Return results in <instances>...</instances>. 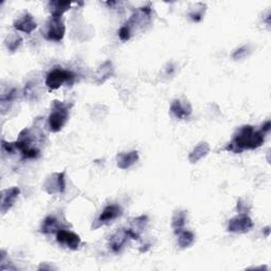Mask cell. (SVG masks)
I'll use <instances>...</instances> for the list:
<instances>
[{
	"mask_svg": "<svg viewBox=\"0 0 271 271\" xmlns=\"http://www.w3.org/2000/svg\"><path fill=\"white\" fill-rule=\"evenodd\" d=\"M265 135L262 130H255L251 125H245L235 133L225 151L240 154L247 150H257L264 143Z\"/></svg>",
	"mask_w": 271,
	"mask_h": 271,
	"instance_id": "obj_1",
	"label": "cell"
},
{
	"mask_svg": "<svg viewBox=\"0 0 271 271\" xmlns=\"http://www.w3.org/2000/svg\"><path fill=\"white\" fill-rule=\"evenodd\" d=\"M69 109L70 106L67 104L54 101L53 111L50 113L48 118V128L51 133H58L59 130L63 129L69 118Z\"/></svg>",
	"mask_w": 271,
	"mask_h": 271,
	"instance_id": "obj_2",
	"label": "cell"
},
{
	"mask_svg": "<svg viewBox=\"0 0 271 271\" xmlns=\"http://www.w3.org/2000/svg\"><path fill=\"white\" fill-rule=\"evenodd\" d=\"M74 77L75 75L69 70L56 68L47 74L45 84L50 90H55L62 87L65 83L72 84Z\"/></svg>",
	"mask_w": 271,
	"mask_h": 271,
	"instance_id": "obj_3",
	"label": "cell"
},
{
	"mask_svg": "<svg viewBox=\"0 0 271 271\" xmlns=\"http://www.w3.org/2000/svg\"><path fill=\"white\" fill-rule=\"evenodd\" d=\"M66 32L65 23L62 19V17H50L46 22L45 31H43V36L47 40L50 41H60Z\"/></svg>",
	"mask_w": 271,
	"mask_h": 271,
	"instance_id": "obj_4",
	"label": "cell"
},
{
	"mask_svg": "<svg viewBox=\"0 0 271 271\" xmlns=\"http://www.w3.org/2000/svg\"><path fill=\"white\" fill-rule=\"evenodd\" d=\"M123 214V210L120 206L117 205H109L103 210V212L100 214V216L95 220V222L92 224V229H98L102 226L108 225L111 222L117 220Z\"/></svg>",
	"mask_w": 271,
	"mask_h": 271,
	"instance_id": "obj_5",
	"label": "cell"
},
{
	"mask_svg": "<svg viewBox=\"0 0 271 271\" xmlns=\"http://www.w3.org/2000/svg\"><path fill=\"white\" fill-rule=\"evenodd\" d=\"M45 191L48 194H62L66 189V179H65V172L52 174L51 176L46 180Z\"/></svg>",
	"mask_w": 271,
	"mask_h": 271,
	"instance_id": "obj_6",
	"label": "cell"
},
{
	"mask_svg": "<svg viewBox=\"0 0 271 271\" xmlns=\"http://www.w3.org/2000/svg\"><path fill=\"white\" fill-rule=\"evenodd\" d=\"M253 226L255 224L248 215L240 214L231 218L227 230L232 233H247L253 228Z\"/></svg>",
	"mask_w": 271,
	"mask_h": 271,
	"instance_id": "obj_7",
	"label": "cell"
},
{
	"mask_svg": "<svg viewBox=\"0 0 271 271\" xmlns=\"http://www.w3.org/2000/svg\"><path fill=\"white\" fill-rule=\"evenodd\" d=\"M56 242L60 246L70 250H76L81 245V238L74 232L62 229L56 233Z\"/></svg>",
	"mask_w": 271,
	"mask_h": 271,
	"instance_id": "obj_8",
	"label": "cell"
},
{
	"mask_svg": "<svg viewBox=\"0 0 271 271\" xmlns=\"http://www.w3.org/2000/svg\"><path fill=\"white\" fill-rule=\"evenodd\" d=\"M13 27L17 31L23 32L25 34H31L37 28V23L34 20V17L30 13L25 12L21 16H19L18 18L14 20Z\"/></svg>",
	"mask_w": 271,
	"mask_h": 271,
	"instance_id": "obj_9",
	"label": "cell"
},
{
	"mask_svg": "<svg viewBox=\"0 0 271 271\" xmlns=\"http://www.w3.org/2000/svg\"><path fill=\"white\" fill-rule=\"evenodd\" d=\"M20 190L17 187L6 189L1 192V207H0V210H1L2 214L6 213L8 210L14 206L16 199L18 198Z\"/></svg>",
	"mask_w": 271,
	"mask_h": 271,
	"instance_id": "obj_10",
	"label": "cell"
},
{
	"mask_svg": "<svg viewBox=\"0 0 271 271\" xmlns=\"http://www.w3.org/2000/svg\"><path fill=\"white\" fill-rule=\"evenodd\" d=\"M171 113L172 115L179 120L187 119L191 116L192 113V107L188 102H181L180 100H174L171 104Z\"/></svg>",
	"mask_w": 271,
	"mask_h": 271,
	"instance_id": "obj_11",
	"label": "cell"
},
{
	"mask_svg": "<svg viewBox=\"0 0 271 271\" xmlns=\"http://www.w3.org/2000/svg\"><path fill=\"white\" fill-rule=\"evenodd\" d=\"M129 237L127 235V232L125 229H122L120 231H117L112 237L109 239V247L110 249L115 252L119 253L121 250L124 248L126 243L129 241Z\"/></svg>",
	"mask_w": 271,
	"mask_h": 271,
	"instance_id": "obj_12",
	"label": "cell"
},
{
	"mask_svg": "<svg viewBox=\"0 0 271 271\" xmlns=\"http://www.w3.org/2000/svg\"><path fill=\"white\" fill-rule=\"evenodd\" d=\"M139 160V154L137 151L129 153H122L117 157V167L122 170H126L134 165Z\"/></svg>",
	"mask_w": 271,
	"mask_h": 271,
	"instance_id": "obj_13",
	"label": "cell"
},
{
	"mask_svg": "<svg viewBox=\"0 0 271 271\" xmlns=\"http://www.w3.org/2000/svg\"><path fill=\"white\" fill-rule=\"evenodd\" d=\"M113 71H115V69H113L112 63L110 60H106V62L99 67L97 72H95L94 82L97 84H103L113 74Z\"/></svg>",
	"mask_w": 271,
	"mask_h": 271,
	"instance_id": "obj_14",
	"label": "cell"
},
{
	"mask_svg": "<svg viewBox=\"0 0 271 271\" xmlns=\"http://www.w3.org/2000/svg\"><path fill=\"white\" fill-rule=\"evenodd\" d=\"M62 227H60V224L58 220L54 216H48L43 220L41 226H40V232L43 234H56Z\"/></svg>",
	"mask_w": 271,
	"mask_h": 271,
	"instance_id": "obj_15",
	"label": "cell"
},
{
	"mask_svg": "<svg viewBox=\"0 0 271 271\" xmlns=\"http://www.w3.org/2000/svg\"><path fill=\"white\" fill-rule=\"evenodd\" d=\"M209 152H210L209 144L207 142H200L193 148V151L190 153L189 160L191 163H196L199 160L205 158V157L209 154Z\"/></svg>",
	"mask_w": 271,
	"mask_h": 271,
	"instance_id": "obj_16",
	"label": "cell"
},
{
	"mask_svg": "<svg viewBox=\"0 0 271 271\" xmlns=\"http://www.w3.org/2000/svg\"><path fill=\"white\" fill-rule=\"evenodd\" d=\"M187 221V212L183 210H178L174 213L172 218V228L174 230V233L178 235L181 231H183L186 226Z\"/></svg>",
	"mask_w": 271,
	"mask_h": 271,
	"instance_id": "obj_17",
	"label": "cell"
},
{
	"mask_svg": "<svg viewBox=\"0 0 271 271\" xmlns=\"http://www.w3.org/2000/svg\"><path fill=\"white\" fill-rule=\"evenodd\" d=\"M72 3L68 1H50L48 3V8L51 16L53 17H62L64 13H66Z\"/></svg>",
	"mask_w": 271,
	"mask_h": 271,
	"instance_id": "obj_18",
	"label": "cell"
},
{
	"mask_svg": "<svg viewBox=\"0 0 271 271\" xmlns=\"http://www.w3.org/2000/svg\"><path fill=\"white\" fill-rule=\"evenodd\" d=\"M195 242V235L191 231H181L178 234V245L182 249H186L191 247Z\"/></svg>",
	"mask_w": 271,
	"mask_h": 271,
	"instance_id": "obj_19",
	"label": "cell"
},
{
	"mask_svg": "<svg viewBox=\"0 0 271 271\" xmlns=\"http://www.w3.org/2000/svg\"><path fill=\"white\" fill-rule=\"evenodd\" d=\"M21 42H22V38L19 36V35L14 34V35H10V36H7V38L5 40V45L8 50H10L11 52H14L19 48Z\"/></svg>",
	"mask_w": 271,
	"mask_h": 271,
	"instance_id": "obj_20",
	"label": "cell"
},
{
	"mask_svg": "<svg viewBox=\"0 0 271 271\" xmlns=\"http://www.w3.org/2000/svg\"><path fill=\"white\" fill-rule=\"evenodd\" d=\"M249 52V48L248 46H243L242 48L238 49V50H235L233 52V54H232V57L234 59H241L243 57H245L247 55V53Z\"/></svg>",
	"mask_w": 271,
	"mask_h": 271,
	"instance_id": "obj_21",
	"label": "cell"
},
{
	"mask_svg": "<svg viewBox=\"0 0 271 271\" xmlns=\"http://www.w3.org/2000/svg\"><path fill=\"white\" fill-rule=\"evenodd\" d=\"M119 37L122 41H127L132 37V32L126 27V25H123L119 31Z\"/></svg>",
	"mask_w": 271,
	"mask_h": 271,
	"instance_id": "obj_22",
	"label": "cell"
},
{
	"mask_svg": "<svg viewBox=\"0 0 271 271\" xmlns=\"http://www.w3.org/2000/svg\"><path fill=\"white\" fill-rule=\"evenodd\" d=\"M1 146H2V150L7 153V154H14L16 151H17V148H16V145H15V142L14 143H7L5 142L4 140H2L1 141Z\"/></svg>",
	"mask_w": 271,
	"mask_h": 271,
	"instance_id": "obj_23",
	"label": "cell"
},
{
	"mask_svg": "<svg viewBox=\"0 0 271 271\" xmlns=\"http://www.w3.org/2000/svg\"><path fill=\"white\" fill-rule=\"evenodd\" d=\"M189 16H190V18H191L192 20L195 21V22H198V21H200V20L203 19V16H204V14H203V10L191 12V13L189 14Z\"/></svg>",
	"mask_w": 271,
	"mask_h": 271,
	"instance_id": "obj_24",
	"label": "cell"
},
{
	"mask_svg": "<svg viewBox=\"0 0 271 271\" xmlns=\"http://www.w3.org/2000/svg\"><path fill=\"white\" fill-rule=\"evenodd\" d=\"M270 129H271V122H270V121L265 122V123H264L263 125H262V128H261V130H262V132H263L264 134L269 133V132H270Z\"/></svg>",
	"mask_w": 271,
	"mask_h": 271,
	"instance_id": "obj_25",
	"label": "cell"
}]
</instances>
